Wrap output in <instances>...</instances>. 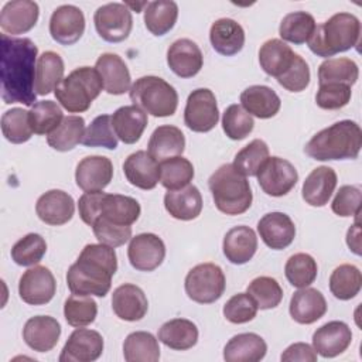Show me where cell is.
Segmentation results:
<instances>
[{"instance_id":"cell-47","label":"cell","mask_w":362,"mask_h":362,"mask_svg":"<svg viewBox=\"0 0 362 362\" xmlns=\"http://www.w3.org/2000/svg\"><path fill=\"white\" fill-rule=\"evenodd\" d=\"M318 266L314 257L308 253H296L290 256L284 266V274L293 287L304 288L317 279Z\"/></svg>"},{"instance_id":"cell-13","label":"cell","mask_w":362,"mask_h":362,"mask_svg":"<svg viewBox=\"0 0 362 362\" xmlns=\"http://www.w3.org/2000/svg\"><path fill=\"white\" fill-rule=\"evenodd\" d=\"M127 257L136 270L153 272L165 257V245L156 233H140L130 239Z\"/></svg>"},{"instance_id":"cell-43","label":"cell","mask_w":362,"mask_h":362,"mask_svg":"<svg viewBox=\"0 0 362 362\" xmlns=\"http://www.w3.org/2000/svg\"><path fill=\"white\" fill-rule=\"evenodd\" d=\"M362 287L361 270L354 264H339L329 276V290L338 300H351L356 297Z\"/></svg>"},{"instance_id":"cell-22","label":"cell","mask_w":362,"mask_h":362,"mask_svg":"<svg viewBox=\"0 0 362 362\" xmlns=\"http://www.w3.org/2000/svg\"><path fill=\"white\" fill-rule=\"evenodd\" d=\"M95 69L98 71L103 89L110 95H123L132 88V78L127 65L124 61L112 52L102 54L95 64Z\"/></svg>"},{"instance_id":"cell-46","label":"cell","mask_w":362,"mask_h":362,"mask_svg":"<svg viewBox=\"0 0 362 362\" xmlns=\"http://www.w3.org/2000/svg\"><path fill=\"white\" fill-rule=\"evenodd\" d=\"M30 126L35 134H49L64 119L61 106L54 100H38L28 110Z\"/></svg>"},{"instance_id":"cell-20","label":"cell","mask_w":362,"mask_h":362,"mask_svg":"<svg viewBox=\"0 0 362 362\" xmlns=\"http://www.w3.org/2000/svg\"><path fill=\"white\" fill-rule=\"evenodd\" d=\"M40 8L31 0L7 1L0 13V27L4 34L18 35L30 31L38 20Z\"/></svg>"},{"instance_id":"cell-16","label":"cell","mask_w":362,"mask_h":362,"mask_svg":"<svg viewBox=\"0 0 362 362\" xmlns=\"http://www.w3.org/2000/svg\"><path fill=\"white\" fill-rule=\"evenodd\" d=\"M113 178V164L105 156L82 158L75 170L76 185L85 192L103 191Z\"/></svg>"},{"instance_id":"cell-27","label":"cell","mask_w":362,"mask_h":362,"mask_svg":"<svg viewBox=\"0 0 362 362\" xmlns=\"http://www.w3.org/2000/svg\"><path fill=\"white\" fill-rule=\"evenodd\" d=\"M338 182L337 173L328 165L314 168L305 178L301 195L305 204L311 206H324L328 204Z\"/></svg>"},{"instance_id":"cell-25","label":"cell","mask_w":362,"mask_h":362,"mask_svg":"<svg viewBox=\"0 0 362 362\" xmlns=\"http://www.w3.org/2000/svg\"><path fill=\"white\" fill-rule=\"evenodd\" d=\"M123 173L126 180L140 189H153L160 181L158 161L144 150L132 153L124 160Z\"/></svg>"},{"instance_id":"cell-32","label":"cell","mask_w":362,"mask_h":362,"mask_svg":"<svg viewBox=\"0 0 362 362\" xmlns=\"http://www.w3.org/2000/svg\"><path fill=\"white\" fill-rule=\"evenodd\" d=\"M167 212L178 221H192L202 211V197L195 185H187L180 189L167 191L164 195Z\"/></svg>"},{"instance_id":"cell-59","label":"cell","mask_w":362,"mask_h":362,"mask_svg":"<svg viewBox=\"0 0 362 362\" xmlns=\"http://www.w3.org/2000/svg\"><path fill=\"white\" fill-rule=\"evenodd\" d=\"M331 208L335 215L342 218L361 214V188L355 185H342L335 194Z\"/></svg>"},{"instance_id":"cell-18","label":"cell","mask_w":362,"mask_h":362,"mask_svg":"<svg viewBox=\"0 0 362 362\" xmlns=\"http://www.w3.org/2000/svg\"><path fill=\"white\" fill-rule=\"evenodd\" d=\"M75 212L74 198L62 189L44 192L35 204V214L47 225L59 226L69 222Z\"/></svg>"},{"instance_id":"cell-60","label":"cell","mask_w":362,"mask_h":362,"mask_svg":"<svg viewBox=\"0 0 362 362\" xmlns=\"http://www.w3.org/2000/svg\"><path fill=\"white\" fill-rule=\"evenodd\" d=\"M103 191H96V192H83L78 201V211L81 219L92 226L93 222L96 221L99 215V206L102 201Z\"/></svg>"},{"instance_id":"cell-57","label":"cell","mask_w":362,"mask_h":362,"mask_svg":"<svg viewBox=\"0 0 362 362\" xmlns=\"http://www.w3.org/2000/svg\"><path fill=\"white\" fill-rule=\"evenodd\" d=\"M310 78L311 74L308 64L301 55L296 54L293 64L283 75L277 78V82L288 92H301L310 85Z\"/></svg>"},{"instance_id":"cell-10","label":"cell","mask_w":362,"mask_h":362,"mask_svg":"<svg viewBox=\"0 0 362 362\" xmlns=\"http://www.w3.org/2000/svg\"><path fill=\"white\" fill-rule=\"evenodd\" d=\"M95 28L100 38L107 42L124 41L133 28L130 8L124 3H107L93 14Z\"/></svg>"},{"instance_id":"cell-17","label":"cell","mask_w":362,"mask_h":362,"mask_svg":"<svg viewBox=\"0 0 362 362\" xmlns=\"http://www.w3.org/2000/svg\"><path fill=\"white\" fill-rule=\"evenodd\" d=\"M352 342V331L344 321H329L313 334V348L324 358L344 354Z\"/></svg>"},{"instance_id":"cell-62","label":"cell","mask_w":362,"mask_h":362,"mask_svg":"<svg viewBox=\"0 0 362 362\" xmlns=\"http://www.w3.org/2000/svg\"><path fill=\"white\" fill-rule=\"evenodd\" d=\"M359 215V214H358ZM358 215H355V223L348 229L346 233V245L349 250H352L355 255H361V226L358 221Z\"/></svg>"},{"instance_id":"cell-45","label":"cell","mask_w":362,"mask_h":362,"mask_svg":"<svg viewBox=\"0 0 362 362\" xmlns=\"http://www.w3.org/2000/svg\"><path fill=\"white\" fill-rule=\"evenodd\" d=\"M194 174L192 163L182 156L167 158L160 164V182L168 191L189 185Z\"/></svg>"},{"instance_id":"cell-51","label":"cell","mask_w":362,"mask_h":362,"mask_svg":"<svg viewBox=\"0 0 362 362\" xmlns=\"http://www.w3.org/2000/svg\"><path fill=\"white\" fill-rule=\"evenodd\" d=\"M246 293L255 300L257 308L270 310L276 308L283 300V288L279 281L269 276H260L253 279Z\"/></svg>"},{"instance_id":"cell-30","label":"cell","mask_w":362,"mask_h":362,"mask_svg":"<svg viewBox=\"0 0 362 362\" xmlns=\"http://www.w3.org/2000/svg\"><path fill=\"white\" fill-rule=\"evenodd\" d=\"M209 41L218 54L232 57L245 45V30L232 18H219L211 25Z\"/></svg>"},{"instance_id":"cell-12","label":"cell","mask_w":362,"mask_h":362,"mask_svg":"<svg viewBox=\"0 0 362 362\" xmlns=\"http://www.w3.org/2000/svg\"><path fill=\"white\" fill-rule=\"evenodd\" d=\"M57 291V281L45 266H34L23 273L18 281L20 298L30 305L49 303Z\"/></svg>"},{"instance_id":"cell-33","label":"cell","mask_w":362,"mask_h":362,"mask_svg":"<svg viewBox=\"0 0 362 362\" xmlns=\"http://www.w3.org/2000/svg\"><path fill=\"white\" fill-rule=\"evenodd\" d=\"M240 106L252 116L270 119L279 113L281 100L272 88L252 85L240 93Z\"/></svg>"},{"instance_id":"cell-42","label":"cell","mask_w":362,"mask_h":362,"mask_svg":"<svg viewBox=\"0 0 362 362\" xmlns=\"http://www.w3.org/2000/svg\"><path fill=\"white\" fill-rule=\"evenodd\" d=\"M315 27V20L310 13L294 11L283 17L279 27V34L281 37V41L300 45L310 40Z\"/></svg>"},{"instance_id":"cell-34","label":"cell","mask_w":362,"mask_h":362,"mask_svg":"<svg viewBox=\"0 0 362 362\" xmlns=\"http://www.w3.org/2000/svg\"><path fill=\"white\" fill-rule=\"evenodd\" d=\"M147 113L136 105L119 107L112 116L113 130L124 144H134L140 140L144 129L147 127Z\"/></svg>"},{"instance_id":"cell-52","label":"cell","mask_w":362,"mask_h":362,"mask_svg":"<svg viewBox=\"0 0 362 362\" xmlns=\"http://www.w3.org/2000/svg\"><path fill=\"white\" fill-rule=\"evenodd\" d=\"M82 144L86 147H103L107 150H115L117 147V136L112 126V116H96L85 129Z\"/></svg>"},{"instance_id":"cell-38","label":"cell","mask_w":362,"mask_h":362,"mask_svg":"<svg viewBox=\"0 0 362 362\" xmlns=\"http://www.w3.org/2000/svg\"><path fill=\"white\" fill-rule=\"evenodd\" d=\"M64 61L59 54L54 51L42 52L37 59L35 69V93L48 95L59 85L64 79Z\"/></svg>"},{"instance_id":"cell-19","label":"cell","mask_w":362,"mask_h":362,"mask_svg":"<svg viewBox=\"0 0 362 362\" xmlns=\"http://www.w3.org/2000/svg\"><path fill=\"white\" fill-rule=\"evenodd\" d=\"M257 232L263 243L273 250L286 249L296 238L294 222L283 212H270L263 215L257 222Z\"/></svg>"},{"instance_id":"cell-6","label":"cell","mask_w":362,"mask_h":362,"mask_svg":"<svg viewBox=\"0 0 362 362\" xmlns=\"http://www.w3.org/2000/svg\"><path fill=\"white\" fill-rule=\"evenodd\" d=\"M103 89L102 79L95 68L81 66L65 76L54 93L59 105L69 113L86 112Z\"/></svg>"},{"instance_id":"cell-14","label":"cell","mask_w":362,"mask_h":362,"mask_svg":"<svg viewBox=\"0 0 362 362\" xmlns=\"http://www.w3.org/2000/svg\"><path fill=\"white\" fill-rule=\"evenodd\" d=\"M103 338L95 329L76 328L66 339L59 362H93L103 352Z\"/></svg>"},{"instance_id":"cell-8","label":"cell","mask_w":362,"mask_h":362,"mask_svg":"<svg viewBox=\"0 0 362 362\" xmlns=\"http://www.w3.org/2000/svg\"><path fill=\"white\" fill-rule=\"evenodd\" d=\"M185 293L198 304H211L219 300L226 287L222 269L215 263L194 266L185 276Z\"/></svg>"},{"instance_id":"cell-3","label":"cell","mask_w":362,"mask_h":362,"mask_svg":"<svg viewBox=\"0 0 362 362\" xmlns=\"http://www.w3.org/2000/svg\"><path fill=\"white\" fill-rule=\"evenodd\" d=\"M362 147V130L354 120L337 122L317 134L305 144L304 151L314 160H354Z\"/></svg>"},{"instance_id":"cell-49","label":"cell","mask_w":362,"mask_h":362,"mask_svg":"<svg viewBox=\"0 0 362 362\" xmlns=\"http://www.w3.org/2000/svg\"><path fill=\"white\" fill-rule=\"evenodd\" d=\"M96 315L98 304L90 296L72 294L65 300L64 317L71 327H86L96 320Z\"/></svg>"},{"instance_id":"cell-36","label":"cell","mask_w":362,"mask_h":362,"mask_svg":"<svg viewBox=\"0 0 362 362\" xmlns=\"http://www.w3.org/2000/svg\"><path fill=\"white\" fill-rule=\"evenodd\" d=\"M296 52L284 41L279 38H272L263 42L259 49V64L260 68L273 78L283 75L293 64Z\"/></svg>"},{"instance_id":"cell-9","label":"cell","mask_w":362,"mask_h":362,"mask_svg":"<svg viewBox=\"0 0 362 362\" xmlns=\"http://www.w3.org/2000/svg\"><path fill=\"white\" fill-rule=\"evenodd\" d=\"M219 120L216 98L208 88H198L188 95L184 109L185 126L197 133L211 132Z\"/></svg>"},{"instance_id":"cell-48","label":"cell","mask_w":362,"mask_h":362,"mask_svg":"<svg viewBox=\"0 0 362 362\" xmlns=\"http://www.w3.org/2000/svg\"><path fill=\"white\" fill-rule=\"evenodd\" d=\"M269 158V147L262 139H255L239 150L233 160V167L245 177H255Z\"/></svg>"},{"instance_id":"cell-7","label":"cell","mask_w":362,"mask_h":362,"mask_svg":"<svg viewBox=\"0 0 362 362\" xmlns=\"http://www.w3.org/2000/svg\"><path fill=\"white\" fill-rule=\"evenodd\" d=\"M130 100L154 117L173 116L178 106V93L160 76L147 75L136 79L129 90Z\"/></svg>"},{"instance_id":"cell-15","label":"cell","mask_w":362,"mask_h":362,"mask_svg":"<svg viewBox=\"0 0 362 362\" xmlns=\"http://www.w3.org/2000/svg\"><path fill=\"white\" fill-rule=\"evenodd\" d=\"M85 17L79 7L64 4L57 7L49 18V34L61 45H72L83 35Z\"/></svg>"},{"instance_id":"cell-21","label":"cell","mask_w":362,"mask_h":362,"mask_svg":"<svg viewBox=\"0 0 362 362\" xmlns=\"http://www.w3.org/2000/svg\"><path fill=\"white\" fill-rule=\"evenodd\" d=\"M167 64L177 76L192 78L201 71L204 55L192 40L180 38L168 47Z\"/></svg>"},{"instance_id":"cell-35","label":"cell","mask_w":362,"mask_h":362,"mask_svg":"<svg viewBox=\"0 0 362 362\" xmlns=\"http://www.w3.org/2000/svg\"><path fill=\"white\" fill-rule=\"evenodd\" d=\"M267 345L255 332H243L232 337L223 348L226 362H259L264 358Z\"/></svg>"},{"instance_id":"cell-2","label":"cell","mask_w":362,"mask_h":362,"mask_svg":"<svg viewBox=\"0 0 362 362\" xmlns=\"http://www.w3.org/2000/svg\"><path fill=\"white\" fill-rule=\"evenodd\" d=\"M117 270V257L112 246L89 243L66 272V284L72 294L105 297Z\"/></svg>"},{"instance_id":"cell-24","label":"cell","mask_w":362,"mask_h":362,"mask_svg":"<svg viewBox=\"0 0 362 362\" xmlns=\"http://www.w3.org/2000/svg\"><path fill=\"white\" fill-rule=\"evenodd\" d=\"M61 325L49 315H37L27 320L23 328L24 342L37 352L51 351L59 339Z\"/></svg>"},{"instance_id":"cell-31","label":"cell","mask_w":362,"mask_h":362,"mask_svg":"<svg viewBox=\"0 0 362 362\" xmlns=\"http://www.w3.org/2000/svg\"><path fill=\"white\" fill-rule=\"evenodd\" d=\"M185 150V137L181 129L171 124L158 126L150 136L147 153L156 161H164L171 157L182 156Z\"/></svg>"},{"instance_id":"cell-56","label":"cell","mask_w":362,"mask_h":362,"mask_svg":"<svg viewBox=\"0 0 362 362\" xmlns=\"http://www.w3.org/2000/svg\"><path fill=\"white\" fill-rule=\"evenodd\" d=\"M352 86L345 83H322L318 86L315 103L325 110H338L346 106L352 96Z\"/></svg>"},{"instance_id":"cell-40","label":"cell","mask_w":362,"mask_h":362,"mask_svg":"<svg viewBox=\"0 0 362 362\" xmlns=\"http://www.w3.org/2000/svg\"><path fill=\"white\" fill-rule=\"evenodd\" d=\"M123 356L127 362H157L160 346L157 338L147 331H134L123 342Z\"/></svg>"},{"instance_id":"cell-58","label":"cell","mask_w":362,"mask_h":362,"mask_svg":"<svg viewBox=\"0 0 362 362\" xmlns=\"http://www.w3.org/2000/svg\"><path fill=\"white\" fill-rule=\"evenodd\" d=\"M93 233L96 239L107 246L117 247L124 245L132 238V226H123V225H115L106 219H96L92 225Z\"/></svg>"},{"instance_id":"cell-1","label":"cell","mask_w":362,"mask_h":362,"mask_svg":"<svg viewBox=\"0 0 362 362\" xmlns=\"http://www.w3.org/2000/svg\"><path fill=\"white\" fill-rule=\"evenodd\" d=\"M1 99L6 105L33 106L35 100V69L38 48L30 38L0 35Z\"/></svg>"},{"instance_id":"cell-5","label":"cell","mask_w":362,"mask_h":362,"mask_svg":"<svg viewBox=\"0 0 362 362\" xmlns=\"http://www.w3.org/2000/svg\"><path fill=\"white\" fill-rule=\"evenodd\" d=\"M208 185L218 211L226 215L246 212L253 201L250 184L233 164H223L209 177Z\"/></svg>"},{"instance_id":"cell-61","label":"cell","mask_w":362,"mask_h":362,"mask_svg":"<svg viewBox=\"0 0 362 362\" xmlns=\"http://www.w3.org/2000/svg\"><path fill=\"white\" fill-rule=\"evenodd\" d=\"M280 359L284 362H293V361L315 362L317 352L311 345H308L305 342H296L286 348V351L281 354Z\"/></svg>"},{"instance_id":"cell-50","label":"cell","mask_w":362,"mask_h":362,"mask_svg":"<svg viewBox=\"0 0 362 362\" xmlns=\"http://www.w3.org/2000/svg\"><path fill=\"white\" fill-rule=\"evenodd\" d=\"M1 133L4 139L13 144L28 141L33 136L28 110L23 107H13L4 112L1 116Z\"/></svg>"},{"instance_id":"cell-29","label":"cell","mask_w":362,"mask_h":362,"mask_svg":"<svg viewBox=\"0 0 362 362\" xmlns=\"http://www.w3.org/2000/svg\"><path fill=\"white\" fill-rule=\"evenodd\" d=\"M225 257L233 264L247 263L257 250V236L249 226L239 225L229 229L222 243Z\"/></svg>"},{"instance_id":"cell-53","label":"cell","mask_w":362,"mask_h":362,"mask_svg":"<svg viewBox=\"0 0 362 362\" xmlns=\"http://www.w3.org/2000/svg\"><path fill=\"white\" fill-rule=\"evenodd\" d=\"M47 252V242L38 233H28L11 247V259L18 266H34L40 263Z\"/></svg>"},{"instance_id":"cell-37","label":"cell","mask_w":362,"mask_h":362,"mask_svg":"<svg viewBox=\"0 0 362 362\" xmlns=\"http://www.w3.org/2000/svg\"><path fill=\"white\" fill-rule=\"evenodd\" d=\"M158 341L174 351H187L198 342V328L187 318H173L160 327Z\"/></svg>"},{"instance_id":"cell-55","label":"cell","mask_w":362,"mask_h":362,"mask_svg":"<svg viewBox=\"0 0 362 362\" xmlns=\"http://www.w3.org/2000/svg\"><path fill=\"white\" fill-rule=\"evenodd\" d=\"M222 313L229 322L245 324L256 317L257 305L247 293H238L225 303Z\"/></svg>"},{"instance_id":"cell-28","label":"cell","mask_w":362,"mask_h":362,"mask_svg":"<svg viewBox=\"0 0 362 362\" xmlns=\"http://www.w3.org/2000/svg\"><path fill=\"white\" fill-rule=\"evenodd\" d=\"M140 212V204L134 198L120 194L103 192L99 206V215L96 219L102 218L115 225L132 226L139 219Z\"/></svg>"},{"instance_id":"cell-41","label":"cell","mask_w":362,"mask_h":362,"mask_svg":"<svg viewBox=\"0 0 362 362\" xmlns=\"http://www.w3.org/2000/svg\"><path fill=\"white\" fill-rule=\"evenodd\" d=\"M85 120L81 116H64L62 122L47 136V143L57 151H69L82 143Z\"/></svg>"},{"instance_id":"cell-54","label":"cell","mask_w":362,"mask_h":362,"mask_svg":"<svg viewBox=\"0 0 362 362\" xmlns=\"http://www.w3.org/2000/svg\"><path fill=\"white\" fill-rule=\"evenodd\" d=\"M255 127L253 116L240 105H229L222 115V129L230 140H243Z\"/></svg>"},{"instance_id":"cell-44","label":"cell","mask_w":362,"mask_h":362,"mask_svg":"<svg viewBox=\"0 0 362 362\" xmlns=\"http://www.w3.org/2000/svg\"><path fill=\"white\" fill-rule=\"evenodd\" d=\"M359 76V68L351 58H328L318 66V85L345 83L355 85Z\"/></svg>"},{"instance_id":"cell-11","label":"cell","mask_w":362,"mask_h":362,"mask_svg":"<svg viewBox=\"0 0 362 362\" xmlns=\"http://www.w3.org/2000/svg\"><path fill=\"white\" fill-rule=\"evenodd\" d=\"M263 192L270 197H283L288 194L298 181L296 167L286 158L269 157L256 174Z\"/></svg>"},{"instance_id":"cell-23","label":"cell","mask_w":362,"mask_h":362,"mask_svg":"<svg viewBox=\"0 0 362 362\" xmlns=\"http://www.w3.org/2000/svg\"><path fill=\"white\" fill-rule=\"evenodd\" d=\"M113 313L123 321H140L148 310L144 291L132 283H124L115 288L112 294Z\"/></svg>"},{"instance_id":"cell-4","label":"cell","mask_w":362,"mask_h":362,"mask_svg":"<svg viewBox=\"0 0 362 362\" xmlns=\"http://www.w3.org/2000/svg\"><path fill=\"white\" fill-rule=\"evenodd\" d=\"M359 37V18L351 13H337L317 25L307 42L313 54L328 58L358 45Z\"/></svg>"},{"instance_id":"cell-26","label":"cell","mask_w":362,"mask_h":362,"mask_svg":"<svg viewBox=\"0 0 362 362\" xmlns=\"http://www.w3.org/2000/svg\"><path fill=\"white\" fill-rule=\"evenodd\" d=\"M288 311L298 324H313L327 313V301L321 291L311 287L297 290L290 300Z\"/></svg>"},{"instance_id":"cell-39","label":"cell","mask_w":362,"mask_h":362,"mask_svg":"<svg viewBox=\"0 0 362 362\" xmlns=\"http://www.w3.org/2000/svg\"><path fill=\"white\" fill-rule=\"evenodd\" d=\"M178 6L173 0L150 1L144 10V25L157 37L167 34L177 23Z\"/></svg>"}]
</instances>
